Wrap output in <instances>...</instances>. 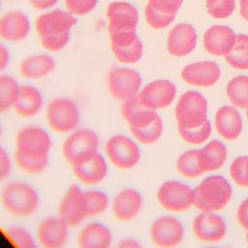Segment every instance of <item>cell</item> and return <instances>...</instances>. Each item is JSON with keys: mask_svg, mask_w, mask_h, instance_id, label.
I'll return each mask as SVG.
<instances>
[{"mask_svg": "<svg viewBox=\"0 0 248 248\" xmlns=\"http://www.w3.org/2000/svg\"><path fill=\"white\" fill-rule=\"evenodd\" d=\"M175 93L176 88L171 81L156 79L144 85L138 96L143 105L156 110L170 106L175 97Z\"/></svg>", "mask_w": 248, "mask_h": 248, "instance_id": "cell-12", "label": "cell"}, {"mask_svg": "<svg viewBox=\"0 0 248 248\" xmlns=\"http://www.w3.org/2000/svg\"><path fill=\"white\" fill-rule=\"evenodd\" d=\"M69 226L57 217H46L37 229V239L45 248H61L69 239Z\"/></svg>", "mask_w": 248, "mask_h": 248, "instance_id": "cell-13", "label": "cell"}, {"mask_svg": "<svg viewBox=\"0 0 248 248\" xmlns=\"http://www.w3.org/2000/svg\"><path fill=\"white\" fill-rule=\"evenodd\" d=\"M230 172L237 185L248 187V156L235 158L230 167Z\"/></svg>", "mask_w": 248, "mask_h": 248, "instance_id": "cell-41", "label": "cell"}, {"mask_svg": "<svg viewBox=\"0 0 248 248\" xmlns=\"http://www.w3.org/2000/svg\"><path fill=\"white\" fill-rule=\"evenodd\" d=\"M246 239H247V241H248V231H247V233H246Z\"/></svg>", "mask_w": 248, "mask_h": 248, "instance_id": "cell-51", "label": "cell"}, {"mask_svg": "<svg viewBox=\"0 0 248 248\" xmlns=\"http://www.w3.org/2000/svg\"><path fill=\"white\" fill-rule=\"evenodd\" d=\"M108 160L117 169L130 170L140 161V150L134 140L117 134L108 139L105 144Z\"/></svg>", "mask_w": 248, "mask_h": 248, "instance_id": "cell-6", "label": "cell"}, {"mask_svg": "<svg viewBox=\"0 0 248 248\" xmlns=\"http://www.w3.org/2000/svg\"><path fill=\"white\" fill-rule=\"evenodd\" d=\"M41 45L49 51H59L63 49L70 41V32L50 34L40 37Z\"/></svg>", "mask_w": 248, "mask_h": 248, "instance_id": "cell-42", "label": "cell"}, {"mask_svg": "<svg viewBox=\"0 0 248 248\" xmlns=\"http://www.w3.org/2000/svg\"><path fill=\"white\" fill-rule=\"evenodd\" d=\"M39 195L35 188L22 181H13L2 189L1 203L5 210L16 217L32 215L39 207Z\"/></svg>", "mask_w": 248, "mask_h": 248, "instance_id": "cell-1", "label": "cell"}, {"mask_svg": "<svg viewBox=\"0 0 248 248\" xmlns=\"http://www.w3.org/2000/svg\"><path fill=\"white\" fill-rule=\"evenodd\" d=\"M0 7H1V3H0Z\"/></svg>", "mask_w": 248, "mask_h": 248, "instance_id": "cell-53", "label": "cell"}, {"mask_svg": "<svg viewBox=\"0 0 248 248\" xmlns=\"http://www.w3.org/2000/svg\"><path fill=\"white\" fill-rule=\"evenodd\" d=\"M77 24V18L68 11L55 9L40 15L35 21V28L39 35L59 34L70 32Z\"/></svg>", "mask_w": 248, "mask_h": 248, "instance_id": "cell-15", "label": "cell"}, {"mask_svg": "<svg viewBox=\"0 0 248 248\" xmlns=\"http://www.w3.org/2000/svg\"><path fill=\"white\" fill-rule=\"evenodd\" d=\"M84 193L87 202V217L98 216L108 209L109 201L105 192L100 190H89Z\"/></svg>", "mask_w": 248, "mask_h": 248, "instance_id": "cell-36", "label": "cell"}, {"mask_svg": "<svg viewBox=\"0 0 248 248\" xmlns=\"http://www.w3.org/2000/svg\"><path fill=\"white\" fill-rule=\"evenodd\" d=\"M207 102L197 91H187L182 94L176 104L175 118L178 126L195 128L206 120Z\"/></svg>", "mask_w": 248, "mask_h": 248, "instance_id": "cell-7", "label": "cell"}, {"mask_svg": "<svg viewBox=\"0 0 248 248\" xmlns=\"http://www.w3.org/2000/svg\"><path fill=\"white\" fill-rule=\"evenodd\" d=\"M55 68L54 59L45 53L32 54L19 64V74L26 79H40L49 75Z\"/></svg>", "mask_w": 248, "mask_h": 248, "instance_id": "cell-28", "label": "cell"}, {"mask_svg": "<svg viewBox=\"0 0 248 248\" xmlns=\"http://www.w3.org/2000/svg\"><path fill=\"white\" fill-rule=\"evenodd\" d=\"M52 140L49 134L39 126H27L16 137V153L28 158L49 156Z\"/></svg>", "mask_w": 248, "mask_h": 248, "instance_id": "cell-5", "label": "cell"}, {"mask_svg": "<svg viewBox=\"0 0 248 248\" xmlns=\"http://www.w3.org/2000/svg\"><path fill=\"white\" fill-rule=\"evenodd\" d=\"M239 7H240V10H239L240 16L244 19L248 20V0H240Z\"/></svg>", "mask_w": 248, "mask_h": 248, "instance_id": "cell-49", "label": "cell"}, {"mask_svg": "<svg viewBox=\"0 0 248 248\" xmlns=\"http://www.w3.org/2000/svg\"><path fill=\"white\" fill-rule=\"evenodd\" d=\"M99 0H65L67 11L74 16H85L92 12Z\"/></svg>", "mask_w": 248, "mask_h": 248, "instance_id": "cell-43", "label": "cell"}, {"mask_svg": "<svg viewBox=\"0 0 248 248\" xmlns=\"http://www.w3.org/2000/svg\"><path fill=\"white\" fill-rule=\"evenodd\" d=\"M43 106L44 97L38 88L29 84L20 85L14 105V109L20 117H34L41 111Z\"/></svg>", "mask_w": 248, "mask_h": 248, "instance_id": "cell-26", "label": "cell"}, {"mask_svg": "<svg viewBox=\"0 0 248 248\" xmlns=\"http://www.w3.org/2000/svg\"><path fill=\"white\" fill-rule=\"evenodd\" d=\"M111 242V231L99 222L85 225L78 236V243L81 248H108Z\"/></svg>", "mask_w": 248, "mask_h": 248, "instance_id": "cell-27", "label": "cell"}, {"mask_svg": "<svg viewBox=\"0 0 248 248\" xmlns=\"http://www.w3.org/2000/svg\"><path fill=\"white\" fill-rule=\"evenodd\" d=\"M237 220L242 228L248 231V199L244 200L237 210Z\"/></svg>", "mask_w": 248, "mask_h": 248, "instance_id": "cell-45", "label": "cell"}, {"mask_svg": "<svg viewBox=\"0 0 248 248\" xmlns=\"http://www.w3.org/2000/svg\"><path fill=\"white\" fill-rule=\"evenodd\" d=\"M178 132L181 138L189 143L200 144L205 141L211 134L210 122L206 119L202 125L195 128H183L178 126Z\"/></svg>", "mask_w": 248, "mask_h": 248, "instance_id": "cell-37", "label": "cell"}, {"mask_svg": "<svg viewBox=\"0 0 248 248\" xmlns=\"http://www.w3.org/2000/svg\"><path fill=\"white\" fill-rule=\"evenodd\" d=\"M236 40L234 31L227 25H212L203 35V46L212 55H226Z\"/></svg>", "mask_w": 248, "mask_h": 248, "instance_id": "cell-20", "label": "cell"}, {"mask_svg": "<svg viewBox=\"0 0 248 248\" xmlns=\"http://www.w3.org/2000/svg\"><path fill=\"white\" fill-rule=\"evenodd\" d=\"M193 230L196 236L205 242L220 241L225 237L227 232L224 220L211 211H203L199 214L194 220Z\"/></svg>", "mask_w": 248, "mask_h": 248, "instance_id": "cell-19", "label": "cell"}, {"mask_svg": "<svg viewBox=\"0 0 248 248\" xmlns=\"http://www.w3.org/2000/svg\"><path fill=\"white\" fill-rule=\"evenodd\" d=\"M182 237V225L173 217H160L150 227V238L157 246L173 247L180 243Z\"/></svg>", "mask_w": 248, "mask_h": 248, "instance_id": "cell-16", "label": "cell"}, {"mask_svg": "<svg viewBox=\"0 0 248 248\" xmlns=\"http://www.w3.org/2000/svg\"><path fill=\"white\" fill-rule=\"evenodd\" d=\"M76 178L85 185H96L102 182L108 174L106 158L98 151L85 161L72 166Z\"/></svg>", "mask_w": 248, "mask_h": 248, "instance_id": "cell-18", "label": "cell"}, {"mask_svg": "<svg viewBox=\"0 0 248 248\" xmlns=\"http://www.w3.org/2000/svg\"><path fill=\"white\" fill-rule=\"evenodd\" d=\"M200 150H189L182 153L176 162L178 171L188 177L195 178L203 173V170L199 161Z\"/></svg>", "mask_w": 248, "mask_h": 248, "instance_id": "cell-34", "label": "cell"}, {"mask_svg": "<svg viewBox=\"0 0 248 248\" xmlns=\"http://www.w3.org/2000/svg\"><path fill=\"white\" fill-rule=\"evenodd\" d=\"M217 132L226 140L238 138L242 131V120L236 108L230 106L220 108L215 115Z\"/></svg>", "mask_w": 248, "mask_h": 248, "instance_id": "cell-29", "label": "cell"}, {"mask_svg": "<svg viewBox=\"0 0 248 248\" xmlns=\"http://www.w3.org/2000/svg\"><path fill=\"white\" fill-rule=\"evenodd\" d=\"M206 12L217 19L227 18L235 9V0H205Z\"/></svg>", "mask_w": 248, "mask_h": 248, "instance_id": "cell-39", "label": "cell"}, {"mask_svg": "<svg viewBox=\"0 0 248 248\" xmlns=\"http://www.w3.org/2000/svg\"><path fill=\"white\" fill-rule=\"evenodd\" d=\"M133 137L143 144H151L156 142L161 137L163 131V123L158 116L152 123L141 128H130Z\"/></svg>", "mask_w": 248, "mask_h": 248, "instance_id": "cell-35", "label": "cell"}, {"mask_svg": "<svg viewBox=\"0 0 248 248\" xmlns=\"http://www.w3.org/2000/svg\"><path fill=\"white\" fill-rule=\"evenodd\" d=\"M100 140L95 131L88 128L76 129L62 144V154L71 165H77L98 152Z\"/></svg>", "mask_w": 248, "mask_h": 248, "instance_id": "cell-3", "label": "cell"}, {"mask_svg": "<svg viewBox=\"0 0 248 248\" xmlns=\"http://www.w3.org/2000/svg\"><path fill=\"white\" fill-rule=\"evenodd\" d=\"M2 133H3V127H2V124L0 122V137L2 136Z\"/></svg>", "mask_w": 248, "mask_h": 248, "instance_id": "cell-50", "label": "cell"}, {"mask_svg": "<svg viewBox=\"0 0 248 248\" xmlns=\"http://www.w3.org/2000/svg\"><path fill=\"white\" fill-rule=\"evenodd\" d=\"M12 171V160L7 150L0 145V181L6 179Z\"/></svg>", "mask_w": 248, "mask_h": 248, "instance_id": "cell-44", "label": "cell"}, {"mask_svg": "<svg viewBox=\"0 0 248 248\" xmlns=\"http://www.w3.org/2000/svg\"><path fill=\"white\" fill-rule=\"evenodd\" d=\"M117 246L121 248H138L140 247V244L133 238H123L118 242Z\"/></svg>", "mask_w": 248, "mask_h": 248, "instance_id": "cell-48", "label": "cell"}, {"mask_svg": "<svg viewBox=\"0 0 248 248\" xmlns=\"http://www.w3.org/2000/svg\"><path fill=\"white\" fill-rule=\"evenodd\" d=\"M9 62H10V52L4 45L0 44V72L6 69Z\"/></svg>", "mask_w": 248, "mask_h": 248, "instance_id": "cell-47", "label": "cell"}, {"mask_svg": "<svg viewBox=\"0 0 248 248\" xmlns=\"http://www.w3.org/2000/svg\"><path fill=\"white\" fill-rule=\"evenodd\" d=\"M194 190L178 181L163 183L157 192L159 203L170 211H183L194 204Z\"/></svg>", "mask_w": 248, "mask_h": 248, "instance_id": "cell-11", "label": "cell"}, {"mask_svg": "<svg viewBox=\"0 0 248 248\" xmlns=\"http://www.w3.org/2000/svg\"><path fill=\"white\" fill-rule=\"evenodd\" d=\"M20 85L9 75H0V113L14 108Z\"/></svg>", "mask_w": 248, "mask_h": 248, "instance_id": "cell-33", "label": "cell"}, {"mask_svg": "<svg viewBox=\"0 0 248 248\" xmlns=\"http://www.w3.org/2000/svg\"><path fill=\"white\" fill-rule=\"evenodd\" d=\"M194 196V204L202 211L221 210L231 200L232 187L223 176L212 175L195 188Z\"/></svg>", "mask_w": 248, "mask_h": 248, "instance_id": "cell-2", "label": "cell"}, {"mask_svg": "<svg viewBox=\"0 0 248 248\" xmlns=\"http://www.w3.org/2000/svg\"><path fill=\"white\" fill-rule=\"evenodd\" d=\"M8 239L16 247L19 248H35V239L31 233L21 227H10L6 231Z\"/></svg>", "mask_w": 248, "mask_h": 248, "instance_id": "cell-40", "label": "cell"}, {"mask_svg": "<svg viewBox=\"0 0 248 248\" xmlns=\"http://www.w3.org/2000/svg\"><path fill=\"white\" fill-rule=\"evenodd\" d=\"M107 17L109 29L135 30L139 23L138 9L126 1H113L108 4Z\"/></svg>", "mask_w": 248, "mask_h": 248, "instance_id": "cell-23", "label": "cell"}, {"mask_svg": "<svg viewBox=\"0 0 248 248\" xmlns=\"http://www.w3.org/2000/svg\"><path fill=\"white\" fill-rule=\"evenodd\" d=\"M226 159L227 148L219 140H212L200 150L199 161L203 172L220 169Z\"/></svg>", "mask_w": 248, "mask_h": 248, "instance_id": "cell-30", "label": "cell"}, {"mask_svg": "<svg viewBox=\"0 0 248 248\" xmlns=\"http://www.w3.org/2000/svg\"><path fill=\"white\" fill-rule=\"evenodd\" d=\"M227 95L233 106L248 108V77L237 76L232 78L227 84Z\"/></svg>", "mask_w": 248, "mask_h": 248, "instance_id": "cell-32", "label": "cell"}, {"mask_svg": "<svg viewBox=\"0 0 248 248\" xmlns=\"http://www.w3.org/2000/svg\"><path fill=\"white\" fill-rule=\"evenodd\" d=\"M141 82L142 79L140 73L127 67H118L110 70L107 78L108 92L121 102L139 95Z\"/></svg>", "mask_w": 248, "mask_h": 248, "instance_id": "cell-9", "label": "cell"}, {"mask_svg": "<svg viewBox=\"0 0 248 248\" xmlns=\"http://www.w3.org/2000/svg\"><path fill=\"white\" fill-rule=\"evenodd\" d=\"M183 0H148L144 16L147 24L154 29H163L169 26L182 5Z\"/></svg>", "mask_w": 248, "mask_h": 248, "instance_id": "cell-14", "label": "cell"}, {"mask_svg": "<svg viewBox=\"0 0 248 248\" xmlns=\"http://www.w3.org/2000/svg\"><path fill=\"white\" fill-rule=\"evenodd\" d=\"M15 161L17 167L23 171L31 174H37L46 170L48 165L49 156L43 158H28L18 153H15Z\"/></svg>", "mask_w": 248, "mask_h": 248, "instance_id": "cell-38", "label": "cell"}, {"mask_svg": "<svg viewBox=\"0 0 248 248\" xmlns=\"http://www.w3.org/2000/svg\"><path fill=\"white\" fill-rule=\"evenodd\" d=\"M197 45V33L195 28L186 22L174 25L169 32L167 48L170 54L175 57H183L191 53Z\"/></svg>", "mask_w": 248, "mask_h": 248, "instance_id": "cell-17", "label": "cell"}, {"mask_svg": "<svg viewBox=\"0 0 248 248\" xmlns=\"http://www.w3.org/2000/svg\"><path fill=\"white\" fill-rule=\"evenodd\" d=\"M121 114L129 128L147 126L159 116L155 109L143 105L138 95L122 102Z\"/></svg>", "mask_w": 248, "mask_h": 248, "instance_id": "cell-25", "label": "cell"}, {"mask_svg": "<svg viewBox=\"0 0 248 248\" xmlns=\"http://www.w3.org/2000/svg\"><path fill=\"white\" fill-rule=\"evenodd\" d=\"M246 115H247V119H248V108H247V112H246Z\"/></svg>", "mask_w": 248, "mask_h": 248, "instance_id": "cell-52", "label": "cell"}, {"mask_svg": "<svg viewBox=\"0 0 248 248\" xmlns=\"http://www.w3.org/2000/svg\"><path fill=\"white\" fill-rule=\"evenodd\" d=\"M58 216L70 228L78 227L87 218L85 193L78 185L73 184L66 190L58 205Z\"/></svg>", "mask_w": 248, "mask_h": 248, "instance_id": "cell-10", "label": "cell"}, {"mask_svg": "<svg viewBox=\"0 0 248 248\" xmlns=\"http://www.w3.org/2000/svg\"><path fill=\"white\" fill-rule=\"evenodd\" d=\"M142 206V197L135 189L126 188L119 191L111 204V211L119 221H130L138 216Z\"/></svg>", "mask_w": 248, "mask_h": 248, "instance_id": "cell-24", "label": "cell"}, {"mask_svg": "<svg viewBox=\"0 0 248 248\" xmlns=\"http://www.w3.org/2000/svg\"><path fill=\"white\" fill-rule=\"evenodd\" d=\"M58 0H29L31 6L36 10H47L53 7Z\"/></svg>", "mask_w": 248, "mask_h": 248, "instance_id": "cell-46", "label": "cell"}, {"mask_svg": "<svg viewBox=\"0 0 248 248\" xmlns=\"http://www.w3.org/2000/svg\"><path fill=\"white\" fill-rule=\"evenodd\" d=\"M221 71L214 61H202L186 65L181 72L184 81L195 86H211L220 78Z\"/></svg>", "mask_w": 248, "mask_h": 248, "instance_id": "cell-22", "label": "cell"}, {"mask_svg": "<svg viewBox=\"0 0 248 248\" xmlns=\"http://www.w3.org/2000/svg\"><path fill=\"white\" fill-rule=\"evenodd\" d=\"M228 64L238 70L248 69V35L237 34L232 48L225 55Z\"/></svg>", "mask_w": 248, "mask_h": 248, "instance_id": "cell-31", "label": "cell"}, {"mask_svg": "<svg viewBox=\"0 0 248 248\" xmlns=\"http://www.w3.org/2000/svg\"><path fill=\"white\" fill-rule=\"evenodd\" d=\"M110 48L114 57L123 64L137 63L143 54V45L135 30L109 29Z\"/></svg>", "mask_w": 248, "mask_h": 248, "instance_id": "cell-8", "label": "cell"}, {"mask_svg": "<svg viewBox=\"0 0 248 248\" xmlns=\"http://www.w3.org/2000/svg\"><path fill=\"white\" fill-rule=\"evenodd\" d=\"M46 122L58 134L71 133L78 127L80 111L75 101L65 97L51 100L46 109Z\"/></svg>", "mask_w": 248, "mask_h": 248, "instance_id": "cell-4", "label": "cell"}, {"mask_svg": "<svg viewBox=\"0 0 248 248\" xmlns=\"http://www.w3.org/2000/svg\"><path fill=\"white\" fill-rule=\"evenodd\" d=\"M30 20L20 11H9L0 17V38L11 43L24 40L30 32Z\"/></svg>", "mask_w": 248, "mask_h": 248, "instance_id": "cell-21", "label": "cell"}]
</instances>
